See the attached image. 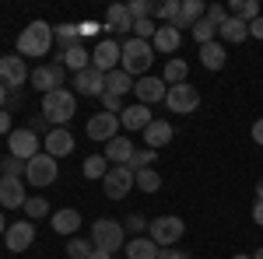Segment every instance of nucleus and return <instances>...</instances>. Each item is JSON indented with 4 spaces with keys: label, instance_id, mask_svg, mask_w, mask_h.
Segmentation results:
<instances>
[{
    "label": "nucleus",
    "instance_id": "bf43d9fd",
    "mask_svg": "<svg viewBox=\"0 0 263 259\" xmlns=\"http://www.w3.org/2000/svg\"><path fill=\"white\" fill-rule=\"evenodd\" d=\"M0 235H7V217L0 214Z\"/></svg>",
    "mask_w": 263,
    "mask_h": 259
},
{
    "label": "nucleus",
    "instance_id": "8fccbe9b",
    "mask_svg": "<svg viewBox=\"0 0 263 259\" xmlns=\"http://www.w3.org/2000/svg\"><path fill=\"white\" fill-rule=\"evenodd\" d=\"M158 259H193L190 256V252H182V249H176V245H172V249H162V256Z\"/></svg>",
    "mask_w": 263,
    "mask_h": 259
},
{
    "label": "nucleus",
    "instance_id": "4c0bfd02",
    "mask_svg": "<svg viewBox=\"0 0 263 259\" xmlns=\"http://www.w3.org/2000/svg\"><path fill=\"white\" fill-rule=\"evenodd\" d=\"M91 252H95L91 238H70L67 242V259H88Z\"/></svg>",
    "mask_w": 263,
    "mask_h": 259
},
{
    "label": "nucleus",
    "instance_id": "f704fd0d",
    "mask_svg": "<svg viewBox=\"0 0 263 259\" xmlns=\"http://www.w3.org/2000/svg\"><path fill=\"white\" fill-rule=\"evenodd\" d=\"M81 172H84V179H105V172H109L105 154H91V158H84Z\"/></svg>",
    "mask_w": 263,
    "mask_h": 259
},
{
    "label": "nucleus",
    "instance_id": "c756f323",
    "mask_svg": "<svg viewBox=\"0 0 263 259\" xmlns=\"http://www.w3.org/2000/svg\"><path fill=\"white\" fill-rule=\"evenodd\" d=\"M53 42H60V53H63V49H74V46H81V32H78V25H70V21H63V25H53Z\"/></svg>",
    "mask_w": 263,
    "mask_h": 259
},
{
    "label": "nucleus",
    "instance_id": "9b49d317",
    "mask_svg": "<svg viewBox=\"0 0 263 259\" xmlns=\"http://www.w3.org/2000/svg\"><path fill=\"white\" fill-rule=\"evenodd\" d=\"M28 63H25V56H0V84L7 88V91H14V88H21L25 81H28Z\"/></svg>",
    "mask_w": 263,
    "mask_h": 259
},
{
    "label": "nucleus",
    "instance_id": "bb28decb",
    "mask_svg": "<svg viewBox=\"0 0 263 259\" xmlns=\"http://www.w3.org/2000/svg\"><path fill=\"white\" fill-rule=\"evenodd\" d=\"M57 63H63V67L74 70V74H81V70L91 67V53H88L84 46H74V49H63L60 56H57Z\"/></svg>",
    "mask_w": 263,
    "mask_h": 259
},
{
    "label": "nucleus",
    "instance_id": "37998d69",
    "mask_svg": "<svg viewBox=\"0 0 263 259\" xmlns=\"http://www.w3.org/2000/svg\"><path fill=\"white\" fill-rule=\"evenodd\" d=\"M228 18H232V14H228V7H224V4H207V21H211L214 28H221Z\"/></svg>",
    "mask_w": 263,
    "mask_h": 259
},
{
    "label": "nucleus",
    "instance_id": "ea45409f",
    "mask_svg": "<svg viewBox=\"0 0 263 259\" xmlns=\"http://www.w3.org/2000/svg\"><path fill=\"white\" fill-rule=\"evenodd\" d=\"M155 158H158V151H151V147H137V151H134V158H130V168H134V172L151 168V165H155Z\"/></svg>",
    "mask_w": 263,
    "mask_h": 259
},
{
    "label": "nucleus",
    "instance_id": "f257e3e1",
    "mask_svg": "<svg viewBox=\"0 0 263 259\" xmlns=\"http://www.w3.org/2000/svg\"><path fill=\"white\" fill-rule=\"evenodd\" d=\"M53 49V25L49 21H32V25H25L18 35V56H46Z\"/></svg>",
    "mask_w": 263,
    "mask_h": 259
},
{
    "label": "nucleus",
    "instance_id": "c03bdc74",
    "mask_svg": "<svg viewBox=\"0 0 263 259\" xmlns=\"http://www.w3.org/2000/svg\"><path fill=\"white\" fill-rule=\"evenodd\" d=\"M147 224H151V221L144 217V214H130V217L123 221V228H126V231H130V235H134V238H137V235H144V231H147Z\"/></svg>",
    "mask_w": 263,
    "mask_h": 259
},
{
    "label": "nucleus",
    "instance_id": "423d86ee",
    "mask_svg": "<svg viewBox=\"0 0 263 259\" xmlns=\"http://www.w3.org/2000/svg\"><path fill=\"white\" fill-rule=\"evenodd\" d=\"M57 175H60V165H57V158H49L46 151L35 154L32 161H25V182H28V186H35V189L53 186Z\"/></svg>",
    "mask_w": 263,
    "mask_h": 259
},
{
    "label": "nucleus",
    "instance_id": "cd10ccee",
    "mask_svg": "<svg viewBox=\"0 0 263 259\" xmlns=\"http://www.w3.org/2000/svg\"><path fill=\"white\" fill-rule=\"evenodd\" d=\"M218 35H221L228 46H239V42L249 39V25H246V21H239V18H228L221 28H218Z\"/></svg>",
    "mask_w": 263,
    "mask_h": 259
},
{
    "label": "nucleus",
    "instance_id": "a19ab883",
    "mask_svg": "<svg viewBox=\"0 0 263 259\" xmlns=\"http://www.w3.org/2000/svg\"><path fill=\"white\" fill-rule=\"evenodd\" d=\"M155 32H158V25H155V18L134 21V39H144V42H151V39H155Z\"/></svg>",
    "mask_w": 263,
    "mask_h": 259
},
{
    "label": "nucleus",
    "instance_id": "a18cd8bd",
    "mask_svg": "<svg viewBox=\"0 0 263 259\" xmlns=\"http://www.w3.org/2000/svg\"><path fill=\"white\" fill-rule=\"evenodd\" d=\"M0 172H4V175H14V179H25V161H18V158L7 154V158L0 161Z\"/></svg>",
    "mask_w": 263,
    "mask_h": 259
},
{
    "label": "nucleus",
    "instance_id": "a211bd4d",
    "mask_svg": "<svg viewBox=\"0 0 263 259\" xmlns=\"http://www.w3.org/2000/svg\"><path fill=\"white\" fill-rule=\"evenodd\" d=\"M25 179H14V175H0V207L7 210H18L25 207Z\"/></svg>",
    "mask_w": 263,
    "mask_h": 259
},
{
    "label": "nucleus",
    "instance_id": "f3484780",
    "mask_svg": "<svg viewBox=\"0 0 263 259\" xmlns=\"http://www.w3.org/2000/svg\"><path fill=\"white\" fill-rule=\"evenodd\" d=\"M151 46H155V53H162V56L172 60V56L182 49V32L176 28V25H158V32H155Z\"/></svg>",
    "mask_w": 263,
    "mask_h": 259
},
{
    "label": "nucleus",
    "instance_id": "4be33fe9",
    "mask_svg": "<svg viewBox=\"0 0 263 259\" xmlns=\"http://www.w3.org/2000/svg\"><path fill=\"white\" fill-rule=\"evenodd\" d=\"M207 18V4H200V0H182V7H179V18L172 21L176 28H193L197 21H203Z\"/></svg>",
    "mask_w": 263,
    "mask_h": 259
},
{
    "label": "nucleus",
    "instance_id": "a878e982",
    "mask_svg": "<svg viewBox=\"0 0 263 259\" xmlns=\"http://www.w3.org/2000/svg\"><path fill=\"white\" fill-rule=\"evenodd\" d=\"M105 32H134V18H130L126 4H112L105 11Z\"/></svg>",
    "mask_w": 263,
    "mask_h": 259
},
{
    "label": "nucleus",
    "instance_id": "473e14b6",
    "mask_svg": "<svg viewBox=\"0 0 263 259\" xmlns=\"http://www.w3.org/2000/svg\"><path fill=\"white\" fill-rule=\"evenodd\" d=\"M228 14L249 25V21L260 18V4H256V0H232V4H228Z\"/></svg>",
    "mask_w": 263,
    "mask_h": 259
},
{
    "label": "nucleus",
    "instance_id": "1a4fd4ad",
    "mask_svg": "<svg viewBox=\"0 0 263 259\" xmlns=\"http://www.w3.org/2000/svg\"><path fill=\"white\" fill-rule=\"evenodd\" d=\"M165 105H168V112L190 116V112H197V109H200V91H197L193 84H176V88H168Z\"/></svg>",
    "mask_w": 263,
    "mask_h": 259
},
{
    "label": "nucleus",
    "instance_id": "864d4df0",
    "mask_svg": "<svg viewBox=\"0 0 263 259\" xmlns=\"http://www.w3.org/2000/svg\"><path fill=\"white\" fill-rule=\"evenodd\" d=\"M4 133H11V112L7 109H0V137Z\"/></svg>",
    "mask_w": 263,
    "mask_h": 259
},
{
    "label": "nucleus",
    "instance_id": "20e7f679",
    "mask_svg": "<svg viewBox=\"0 0 263 259\" xmlns=\"http://www.w3.org/2000/svg\"><path fill=\"white\" fill-rule=\"evenodd\" d=\"M186 235V221L176 217V214H162V217H155L147 224V238L155 242L158 249H172V245H179V238Z\"/></svg>",
    "mask_w": 263,
    "mask_h": 259
},
{
    "label": "nucleus",
    "instance_id": "6e6552de",
    "mask_svg": "<svg viewBox=\"0 0 263 259\" xmlns=\"http://www.w3.org/2000/svg\"><path fill=\"white\" fill-rule=\"evenodd\" d=\"M7 144H11V158H18V161H32L35 154H42V140H39V133H32L28 126H21V130H11V133H7Z\"/></svg>",
    "mask_w": 263,
    "mask_h": 259
},
{
    "label": "nucleus",
    "instance_id": "6e6d98bb",
    "mask_svg": "<svg viewBox=\"0 0 263 259\" xmlns=\"http://www.w3.org/2000/svg\"><path fill=\"white\" fill-rule=\"evenodd\" d=\"M253 224H260V228H263V200L253 203Z\"/></svg>",
    "mask_w": 263,
    "mask_h": 259
},
{
    "label": "nucleus",
    "instance_id": "ddd939ff",
    "mask_svg": "<svg viewBox=\"0 0 263 259\" xmlns=\"http://www.w3.org/2000/svg\"><path fill=\"white\" fill-rule=\"evenodd\" d=\"M134 95H137V102L141 105H158V102H165V95H168V84H165L162 77H155V74H147V77H137L134 81Z\"/></svg>",
    "mask_w": 263,
    "mask_h": 259
},
{
    "label": "nucleus",
    "instance_id": "4468645a",
    "mask_svg": "<svg viewBox=\"0 0 263 259\" xmlns=\"http://www.w3.org/2000/svg\"><path fill=\"white\" fill-rule=\"evenodd\" d=\"M84 133L91 140H102V144H109L112 137H120V116H112V112H95L88 126H84Z\"/></svg>",
    "mask_w": 263,
    "mask_h": 259
},
{
    "label": "nucleus",
    "instance_id": "dca6fc26",
    "mask_svg": "<svg viewBox=\"0 0 263 259\" xmlns=\"http://www.w3.org/2000/svg\"><path fill=\"white\" fill-rule=\"evenodd\" d=\"M7 252H25L32 242H35V224L32 221H14V224H7Z\"/></svg>",
    "mask_w": 263,
    "mask_h": 259
},
{
    "label": "nucleus",
    "instance_id": "f03ea898",
    "mask_svg": "<svg viewBox=\"0 0 263 259\" xmlns=\"http://www.w3.org/2000/svg\"><path fill=\"white\" fill-rule=\"evenodd\" d=\"M78 112V95L67 91V88H57L49 95H42V116L53 123V126H67Z\"/></svg>",
    "mask_w": 263,
    "mask_h": 259
},
{
    "label": "nucleus",
    "instance_id": "2f4dec72",
    "mask_svg": "<svg viewBox=\"0 0 263 259\" xmlns=\"http://www.w3.org/2000/svg\"><path fill=\"white\" fill-rule=\"evenodd\" d=\"M105 91H109V95H120V98H123L126 91H134V77H130L123 67H116L112 74H105Z\"/></svg>",
    "mask_w": 263,
    "mask_h": 259
},
{
    "label": "nucleus",
    "instance_id": "6ab92c4d",
    "mask_svg": "<svg viewBox=\"0 0 263 259\" xmlns=\"http://www.w3.org/2000/svg\"><path fill=\"white\" fill-rule=\"evenodd\" d=\"M120 126L126 133H144V130L151 126V109L141 105V102H137V105H126L120 112Z\"/></svg>",
    "mask_w": 263,
    "mask_h": 259
},
{
    "label": "nucleus",
    "instance_id": "5701e85b",
    "mask_svg": "<svg viewBox=\"0 0 263 259\" xmlns=\"http://www.w3.org/2000/svg\"><path fill=\"white\" fill-rule=\"evenodd\" d=\"M53 231L57 235H74L78 228H81V210H74V207H63V210H53Z\"/></svg>",
    "mask_w": 263,
    "mask_h": 259
},
{
    "label": "nucleus",
    "instance_id": "79ce46f5",
    "mask_svg": "<svg viewBox=\"0 0 263 259\" xmlns=\"http://www.w3.org/2000/svg\"><path fill=\"white\" fill-rule=\"evenodd\" d=\"M179 7H182V0H165V4H158V14H155V18H162L165 25H172V21L179 18Z\"/></svg>",
    "mask_w": 263,
    "mask_h": 259
},
{
    "label": "nucleus",
    "instance_id": "9d476101",
    "mask_svg": "<svg viewBox=\"0 0 263 259\" xmlns=\"http://www.w3.org/2000/svg\"><path fill=\"white\" fill-rule=\"evenodd\" d=\"M120 63H123V46H120L116 39L95 42V49H91V67H95V70H102V74H112Z\"/></svg>",
    "mask_w": 263,
    "mask_h": 259
},
{
    "label": "nucleus",
    "instance_id": "b1692460",
    "mask_svg": "<svg viewBox=\"0 0 263 259\" xmlns=\"http://www.w3.org/2000/svg\"><path fill=\"white\" fill-rule=\"evenodd\" d=\"M224 63H228L224 42H207V46H200V67L203 70H221Z\"/></svg>",
    "mask_w": 263,
    "mask_h": 259
},
{
    "label": "nucleus",
    "instance_id": "e2e57ef3",
    "mask_svg": "<svg viewBox=\"0 0 263 259\" xmlns=\"http://www.w3.org/2000/svg\"><path fill=\"white\" fill-rule=\"evenodd\" d=\"M253 259H263V249H256V252H253Z\"/></svg>",
    "mask_w": 263,
    "mask_h": 259
},
{
    "label": "nucleus",
    "instance_id": "0eeeda50",
    "mask_svg": "<svg viewBox=\"0 0 263 259\" xmlns=\"http://www.w3.org/2000/svg\"><path fill=\"white\" fill-rule=\"evenodd\" d=\"M134 186H137L134 168H130V165H112V168L105 172V179H102V193H105L109 200H123Z\"/></svg>",
    "mask_w": 263,
    "mask_h": 259
},
{
    "label": "nucleus",
    "instance_id": "49530a36",
    "mask_svg": "<svg viewBox=\"0 0 263 259\" xmlns=\"http://www.w3.org/2000/svg\"><path fill=\"white\" fill-rule=\"evenodd\" d=\"M102 105H105V112H112V116H120L123 109H126V105H123V98H120V95H109V91L102 95Z\"/></svg>",
    "mask_w": 263,
    "mask_h": 259
},
{
    "label": "nucleus",
    "instance_id": "5fc2aeb1",
    "mask_svg": "<svg viewBox=\"0 0 263 259\" xmlns=\"http://www.w3.org/2000/svg\"><path fill=\"white\" fill-rule=\"evenodd\" d=\"M249 137H253V140H256V144L263 147V119H256V123H253V130H249Z\"/></svg>",
    "mask_w": 263,
    "mask_h": 259
},
{
    "label": "nucleus",
    "instance_id": "e433bc0d",
    "mask_svg": "<svg viewBox=\"0 0 263 259\" xmlns=\"http://www.w3.org/2000/svg\"><path fill=\"white\" fill-rule=\"evenodd\" d=\"M126 11H130L134 21H144V18H155V14H158V4H151V0H130Z\"/></svg>",
    "mask_w": 263,
    "mask_h": 259
},
{
    "label": "nucleus",
    "instance_id": "052dcab7",
    "mask_svg": "<svg viewBox=\"0 0 263 259\" xmlns=\"http://www.w3.org/2000/svg\"><path fill=\"white\" fill-rule=\"evenodd\" d=\"M256 200H263V179L256 182Z\"/></svg>",
    "mask_w": 263,
    "mask_h": 259
},
{
    "label": "nucleus",
    "instance_id": "4d7b16f0",
    "mask_svg": "<svg viewBox=\"0 0 263 259\" xmlns=\"http://www.w3.org/2000/svg\"><path fill=\"white\" fill-rule=\"evenodd\" d=\"M88 259H112V252H99V249H95V252H91Z\"/></svg>",
    "mask_w": 263,
    "mask_h": 259
},
{
    "label": "nucleus",
    "instance_id": "72a5a7b5",
    "mask_svg": "<svg viewBox=\"0 0 263 259\" xmlns=\"http://www.w3.org/2000/svg\"><path fill=\"white\" fill-rule=\"evenodd\" d=\"M134 179H137V189H141V193H147V196L162 189V175H158L155 168H141V172H134Z\"/></svg>",
    "mask_w": 263,
    "mask_h": 259
},
{
    "label": "nucleus",
    "instance_id": "3c124183",
    "mask_svg": "<svg viewBox=\"0 0 263 259\" xmlns=\"http://www.w3.org/2000/svg\"><path fill=\"white\" fill-rule=\"evenodd\" d=\"M249 39H260L263 42V14L256 21H249Z\"/></svg>",
    "mask_w": 263,
    "mask_h": 259
},
{
    "label": "nucleus",
    "instance_id": "13d9d810",
    "mask_svg": "<svg viewBox=\"0 0 263 259\" xmlns=\"http://www.w3.org/2000/svg\"><path fill=\"white\" fill-rule=\"evenodd\" d=\"M4 105H7V88L0 84V109H4Z\"/></svg>",
    "mask_w": 263,
    "mask_h": 259
},
{
    "label": "nucleus",
    "instance_id": "c9c22d12",
    "mask_svg": "<svg viewBox=\"0 0 263 259\" xmlns=\"http://www.w3.org/2000/svg\"><path fill=\"white\" fill-rule=\"evenodd\" d=\"M25 214H28V221L53 217V210H49V200H46V196H28V200H25Z\"/></svg>",
    "mask_w": 263,
    "mask_h": 259
},
{
    "label": "nucleus",
    "instance_id": "2eb2a0df",
    "mask_svg": "<svg viewBox=\"0 0 263 259\" xmlns=\"http://www.w3.org/2000/svg\"><path fill=\"white\" fill-rule=\"evenodd\" d=\"M74 95H88V98H102L105 95V74L88 67L81 74H74Z\"/></svg>",
    "mask_w": 263,
    "mask_h": 259
},
{
    "label": "nucleus",
    "instance_id": "58836bf2",
    "mask_svg": "<svg viewBox=\"0 0 263 259\" xmlns=\"http://www.w3.org/2000/svg\"><path fill=\"white\" fill-rule=\"evenodd\" d=\"M190 32H193L197 46H207V42H214V35H218V28H214V25H211L207 18H203V21H197V25H193Z\"/></svg>",
    "mask_w": 263,
    "mask_h": 259
},
{
    "label": "nucleus",
    "instance_id": "7c9ffc66",
    "mask_svg": "<svg viewBox=\"0 0 263 259\" xmlns=\"http://www.w3.org/2000/svg\"><path fill=\"white\" fill-rule=\"evenodd\" d=\"M28 81H32V88H35V91H42V95L57 91V77H53V67H49V63H39V67L28 74Z\"/></svg>",
    "mask_w": 263,
    "mask_h": 259
},
{
    "label": "nucleus",
    "instance_id": "09e8293b",
    "mask_svg": "<svg viewBox=\"0 0 263 259\" xmlns=\"http://www.w3.org/2000/svg\"><path fill=\"white\" fill-rule=\"evenodd\" d=\"M102 28H105V25H99V21H81V25H78L81 39H95V35H99Z\"/></svg>",
    "mask_w": 263,
    "mask_h": 259
},
{
    "label": "nucleus",
    "instance_id": "603ef678",
    "mask_svg": "<svg viewBox=\"0 0 263 259\" xmlns=\"http://www.w3.org/2000/svg\"><path fill=\"white\" fill-rule=\"evenodd\" d=\"M53 67V77H57V88H67V74H63V63H49Z\"/></svg>",
    "mask_w": 263,
    "mask_h": 259
},
{
    "label": "nucleus",
    "instance_id": "680f3d73",
    "mask_svg": "<svg viewBox=\"0 0 263 259\" xmlns=\"http://www.w3.org/2000/svg\"><path fill=\"white\" fill-rule=\"evenodd\" d=\"M232 259H253V256H246V252H235V256H232Z\"/></svg>",
    "mask_w": 263,
    "mask_h": 259
},
{
    "label": "nucleus",
    "instance_id": "39448f33",
    "mask_svg": "<svg viewBox=\"0 0 263 259\" xmlns=\"http://www.w3.org/2000/svg\"><path fill=\"white\" fill-rule=\"evenodd\" d=\"M123 238H126L123 221L99 217L95 224H91V245H95L99 252H120V249H123Z\"/></svg>",
    "mask_w": 263,
    "mask_h": 259
},
{
    "label": "nucleus",
    "instance_id": "de8ad7c7",
    "mask_svg": "<svg viewBox=\"0 0 263 259\" xmlns=\"http://www.w3.org/2000/svg\"><path fill=\"white\" fill-rule=\"evenodd\" d=\"M28 130H32V133H46V137H49V130H53V123L46 119L42 112H35V116H32V123H28Z\"/></svg>",
    "mask_w": 263,
    "mask_h": 259
},
{
    "label": "nucleus",
    "instance_id": "7ed1b4c3",
    "mask_svg": "<svg viewBox=\"0 0 263 259\" xmlns=\"http://www.w3.org/2000/svg\"><path fill=\"white\" fill-rule=\"evenodd\" d=\"M151 60H155V46L144 39H126L123 42V70L130 74V77H147V70H151Z\"/></svg>",
    "mask_w": 263,
    "mask_h": 259
},
{
    "label": "nucleus",
    "instance_id": "f8f14e48",
    "mask_svg": "<svg viewBox=\"0 0 263 259\" xmlns=\"http://www.w3.org/2000/svg\"><path fill=\"white\" fill-rule=\"evenodd\" d=\"M74 147H78V140H74V133L67 130V126H53L49 130V137L42 140V151L49 154V158H70L74 154Z\"/></svg>",
    "mask_w": 263,
    "mask_h": 259
},
{
    "label": "nucleus",
    "instance_id": "412c9836",
    "mask_svg": "<svg viewBox=\"0 0 263 259\" xmlns=\"http://www.w3.org/2000/svg\"><path fill=\"white\" fill-rule=\"evenodd\" d=\"M144 137V147H151V151H162L165 144L172 140V123L168 119H151V126L141 133Z\"/></svg>",
    "mask_w": 263,
    "mask_h": 259
},
{
    "label": "nucleus",
    "instance_id": "c85d7f7f",
    "mask_svg": "<svg viewBox=\"0 0 263 259\" xmlns=\"http://www.w3.org/2000/svg\"><path fill=\"white\" fill-rule=\"evenodd\" d=\"M186 74H190V63L182 60V56H172V60L165 63V70H162V81L168 84V88H176V84H186Z\"/></svg>",
    "mask_w": 263,
    "mask_h": 259
},
{
    "label": "nucleus",
    "instance_id": "aec40b11",
    "mask_svg": "<svg viewBox=\"0 0 263 259\" xmlns=\"http://www.w3.org/2000/svg\"><path fill=\"white\" fill-rule=\"evenodd\" d=\"M134 151H137V147H134V140L120 133V137H112L109 144H105V151H102V154H105V161H109V165H130Z\"/></svg>",
    "mask_w": 263,
    "mask_h": 259
},
{
    "label": "nucleus",
    "instance_id": "393cba45",
    "mask_svg": "<svg viewBox=\"0 0 263 259\" xmlns=\"http://www.w3.org/2000/svg\"><path fill=\"white\" fill-rule=\"evenodd\" d=\"M123 249H126V259H158V256H162V249H158L155 242L147 238V235H137V238H130L126 245H123Z\"/></svg>",
    "mask_w": 263,
    "mask_h": 259
}]
</instances>
